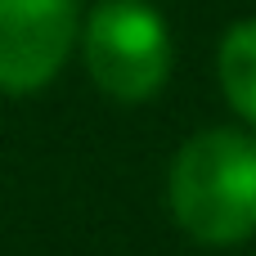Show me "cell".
I'll return each mask as SVG.
<instances>
[{"mask_svg":"<svg viewBox=\"0 0 256 256\" xmlns=\"http://www.w3.org/2000/svg\"><path fill=\"white\" fill-rule=\"evenodd\" d=\"M81 58L108 99L144 104L171 76V27L144 0H99L81 22Z\"/></svg>","mask_w":256,"mask_h":256,"instance_id":"cell-2","label":"cell"},{"mask_svg":"<svg viewBox=\"0 0 256 256\" xmlns=\"http://www.w3.org/2000/svg\"><path fill=\"white\" fill-rule=\"evenodd\" d=\"M81 40L76 0H0V90H45Z\"/></svg>","mask_w":256,"mask_h":256,"instance_id":"cell-3","label":"cell"},{"mask_svg":"<svg viewBox=\"0 0 256 256\" xmlns=\"http://www.w3.org/2000/svg\"><path fill=\"white\" fill-rule=\"evenodd\" d=\"M216 81H220V94L230 99V108L256 126V18L234 22L225 36H220V50H216Z\"/></svg>","mask_w":256,"mask_h":256,"instance_id":"cell-4","label":"cell"},{"mask_svg":"<svg viewBox=\"0 0 256 256\" xmlns=\"http://www.w3.org/2000/svg\"><path fill=\"white\" fill-rule=\"evenodd\" d=\"M166 202L194 243H248L256 234V135L212 126L184 140L166 171Z\"/></svg>","mask_w":256,"mask_h":256,"instance_id":"cell-1","label":"cell"}]
</instances>
